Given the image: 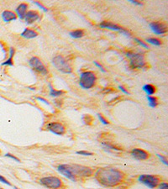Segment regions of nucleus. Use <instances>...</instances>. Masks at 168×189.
Returning <instances> with one entry per match:
<instances>
[{
	"label": "nucleus",
	"instance_id": "1",
	"mask_svg": "<svg viewBox=\"0 0 168 189\" xmlns=\"http://www.w3.org/2000/svg\"><path fill=\"white\" fill-rule=\"evenodd\" d=\"M124 174L115 168H99L95 173V178L105 187H115L123 180Z\"/></svg>",
	"mask_w": 168,
	"mask_h": 189
},
{
	"label": "nucleus",
	"instance_id": "2",
	"mask_svg": "<svg viewBox=\"0 0 168 189\" xmlns=\"http://www.w3.org/2000/svg\"><path fill=\"white\" fill-rule=\"evenodd\" d=\"M97 78L93 72H83L80 75L79 84L84 89H89L95 85Z\"/></svg>",
	"mask_w": 168,
	"mask_h": 189
},
{
	"label": "nucleus",
	"instance_id": "3",
	"mask_svg": "<svg viewBox=\"0 0 168 189\" xmlns=\"http://www.w3.org/2000/svg\"><path fill=\"white\" fill-rule=\"evenodd\" d=\"M52 64L58 71L62 72L63 73L69 74V73H72V69L69 65V63L61 55H58L53 58Z\"/></svg>",
	"mask_w": 168,
	"mask_h": 189
},
{
	"label": "nucleus",
	"instance_id": "4",
	"mask_svg": "<svg viewBox=\"0 0 168 189\" xmlns=\"http://www.w3.org/2000/svg\"><path fill=\"white\" fill-rule=\"evenodd\" d=\"M40 183L50 189H58L62 187V182L60 178L57 177H45L41 178Z\"/></svg>",
	"mask_w": 168,
	"mask_h": 189
},
{
	"label": "nucleus",
	"instance_id": "5",
	"mask_svg": "<svg viewBox=\"0 0 168 189\" xmlns=\"http://www.w3.org/2000/svg\"><path fill=\"white\" fill-rule=\"evenodd\" d=\"M126 56L130 59V66L132 68H141L145 65V60L142 55L127 52Z\"/></svg>",
	"mask_w": 168,
	"mask_h": 189
},
{
	"label": "nucleus",
	"instance_id": "6",
	"mask_svg": "<svg viewBox=\"0 0 168 189\" xmlns=\"http://www.w3.org/2000/svg\"><path fill=\"white\" fill-rule=\"evenodd\" d=\"M138 180L151 188H154L159 184V178L154 175H140Z\"/></svg>",
	"mask_w": 168,
	"mask_h": 189
},
{
	"label": "nucleus",
	"instance_id": "7",
	"mask_svg": "<svg viewBox=\"0 0 168 189\" xmlns=\"http://www.w3.org/2000/svg\"><path fill=\"white\" fill-rule=\"evenodd\" d=\"M29 66H31L33 69L36 70L37 72H39L42 75H46L48 73V71L45 68V66H44V64L41 62V61L36 56L30 58L29 62Z\"/></svg>",
	"mask_w": 168,
	"mask_h": 189
},
{
	"label": "nucleus",
	"instance_id": "8",
	"mask_svg": "<svg viewBox=\"0 0 168 189\" xmlns=\"http://www.w3.org/2000/svg\"><path fill=\"white\" fill-rule=\"evenodd\" d=\"M57 171L61 174H62L63 176H65L68 179H70V180H72V181H77V178H76L75 174L73 173V171H72V168L71 165H60L57 167Z\"/></svg>",
	"mask_w": 168,
	"mask_h": 189
},
{
	"label": "nucleus",
	"instance_id": "9",
	"mask_svg": "<svg viewBox=\"0 0 168 189\" xmlns=\"http://www.w3.org/2000/svg\"><path fill=\"white\" fill-rule=\"evenodd\" d=\"M73 173L76 177L78 176H82V177H89L93 174V171L89 167H86L83 166H79V165H71Z\"/></svg>",
	"mask_w": 168,
	"mask_h": 189
},
{
	"label": "nucleus",
	"instance_id": "10",
	"mask_svg": "<svg viewBox=\"0 0 168 189\" xmlns=\"http://www.w3.org/2000/svg\"><path fill=\"white\" fill-rule=\"evenodd\" d=\"M99 26L102 28V29H112V30H117V31H119L121 32L124 35H125L126 36H130V33L127 31L126 29H124L122 27H120L119 25H115L112 22H109V21H102V23L99 25Z\"/></svg>",
	"mask_w": 168,
	"mask_h": 189
},
{
	"label": "nucleus",
	"instance_id": "11",
	"mask_svg": "<svg viewBox=\"0 0 168 189\" xmlns=\"http://www.w3.org/2000/svg\"><path fill=\"white\" fill-rule=\"evenodd\" d=\"M46 129L51 133L57 135V136H62L65 134V128L62 123H58V122H51V123H48L46 126Z\"/></svg>",
	"mask_w": 168,
	"mask_h": 189
},
{
	"label": "nucleus",
	"instance_id": "12",
	"mask_svg": "<svg viewBox=\"0 0 168 189\" xmlns=\"http://www.w3.org/2000/svg\"><path fill=\"white\" fill-rule=\"evenodd\" d=\"M150 27L156 35H164L167 32V26L160 22H152L150 24Z\"/></svg>",
	"mask_w": 168,
	"mask_h": 189
},
{
	"label": "nucleus",
	"instance_id": "13",
	"mask_svg": "<svg viewBox=\"0 0 168 189\" xmlns=\"http://www.w3.org/2000/svg\"><path fill=\"white\" fill-rule=\"evenodd\" d=\"M131 155L137 160H146L149 157V154L147 152L138 148L133 149L131 151Z\"/></svg>",
	"mask_w": 168,
	"mask_h": 189
},
{
	"label": "nucleus",
	"instance_id": "14",
	"mask_svg": "<svg viewBox=\"0 0 168 189\" xmlns=\"http://www.w3.org/2000/svg\"><path fill=\"white\" fill-rule=\"evenodd\" d=\"M39 19H40V14L36 11H34V10H30L29 12L26 13L25 17V22L29 25L33 24L35 21H36Z\"/></svg>",
	"mask_w": 168,
	"mask_h": 189
},
{
	"label": "nucleus",
	"instance_id": "15",
	"mask_svg": "<svg viewBox=\"0 0 168 189\" xmlns=\"http://www.w3.org/2000/svg\"><path fill=\"white\" fill-rule=\"evenodd\" d=\"M27 8H28V5L25 3L20 4L18 6V8H16V13L20 19H21V20L25 19V14L27 13Z\"/></svg>",
	"mask_w": 168,
	"mask_h": 189
},
{
	"label": "nucleus",
	"instance_id": "16",
	"mask_svg": "<svg viewBox=\"0 0 168 189\" xmlns=\"http://www.w3.org/2000/svg\"><path fill=\"white\" fill-rule=\"evenodd\" d=\"M2 18L4 22H10V21L15 20L17 19L16 14L10 10H5L2 13Z\"/></svg>",
	"mask_w": 168,
	"mask_h": 189
},
{
	"label": "nucleus",
	"instance_id": "17",
	"mask_svg": "<svg viewBox=\"0 0 168 189\" xmlns=\"http://www.w3.org/2000/svg\"><path fill=\"white\" fill-rule=\"evenodd\" d=\"M22 37L25 38V39H33V38H35L38 35V34L34 31L32 29H25L20 35Z\"/></svg>",
	"mask_w": 168,
	"mask_h": 189
},
{
	"label": "nucleus",
	"instance_id": "18",
	"mask_svg": "<svg viewBox=\"0 0 168 189\" xmlns=\"http://www.w3.org/2000/svg\"><path fill=\"white\" fill-rule=\"evenodd\" d=\"M14 53H15V50L14 49L13 47H10V50H9V57L5 62H3L2 65L3 66H13V65H14V63H13V56H14Z\"/></svg>",
	"mask_w": 168,
	"mask_h": 189
},
{
	"label": "nucleus",
	"instance_id": "19",
	"mask_svg": "<svg viewBox=\"0 0 168 189\" xmlns=\"http://www.w3.org/2000/svg\"><path fill=\"white\" fill-rule=\"evenodd\" d=\"M143 90L146 93L148 96H150V95H153L156 93V87L151 84H146L143 87Z\"/></svg>",
	"mask_w": 168,
	"mask_h": 189
},
{
	"label": "nucleus",
	"instance_id": "20",
	"mask_svg": "<svg viewBox=\"0 0 168 189\" xmlns=\"http://www.w3.org/2000/svg\"><path fill=\"white\" fill-rule=\"evenodd\" d=\"M49 87H50V95L52 96V97H59V96H62V94L65 93L64 91H59V90H56L54 89L53 87H51V85L49 83Z\"/></svg>",
	"mask_w": 168,
	"mask_h": 189
},
{
	"label": "nucleus",
	"instance_id": "21",
	"mask_svg": "<svg viewBox=\"0 0 168 189\" xmlns=\"http://www.w3.org/2000/svg\"><path fill=\"white\" fill-rule=\"evenodd\" d=\"M70 35L72 38L78 39V38H81L84 35V32L82 30H81V29H77V30H74V31L70 32Z\"/></svg>",
	"mask_w": 168,
	"mask_h": 189
},
{
	"label": "nucleus",
	"instance_id": "22",
	"mask_svg": "<svg viewBox=\"0 0 168 189\" xmlns=\"http://www.w3.org/2000/svg\"><path fill=\"white\" fill-rule=\"evenodd\" d=\"M147 99L149 101V105L152 108H155L157 106V99L155 97L151 96H147Z\"/></svg>",
	"mask_w": 168,
	"mask_h": 189
},
{
	"label": "nucleus",
	"instance_id": "23",
	"mask_svg": "<svg viewBox=\"0 0 168 189\" xmlns=\"http://www.w3.org/2000/svg\"><path fill=\"white\" fill-rule=\"evenodd\" d=\"M148 43H150V44H151L153 45H157V46H159V45H161V41L160 40H158V39H156V38H149L146 40Z\"/></svg>",
	"mask_w": 168,
	"mask_h": 189
},
{
	"label": "nucleus",
	"instance_id": "24",
	"mask_svg": "<svg viewBox=\"0 0 168 189\" xmlns=\"http://www.w3.org/2000/svg\"><path fill=\"white\" fill-rule=\"evenodd\" d=\"M134 40H135V41H137L139 45H141V46H143L144 48H145V49H148V48H149V46H148V45H146L145 42H143V41H141V40H139V39H138V38H134Z\"/></svg>",
	"mask_w": 168,
	"mask_h": 189
},
{
	"label": "nucleus",
	"instance_id": "25",
	"mask_svg": "<svg viewBox=\"0 0 168 189\" xmlns=\"http://www.w3.org/2000/svg\"><path fill=\"white\" fill-rule=\"evenodd\" d=\"M77 154H78V155H81V156H93V153H91V152H88V151H77Z\"/></svg>",
	"mask_w": 168,
	"mask_h": 189
},
{
	"label": "nucleus",
	"instance_id": "26",
	"mask_svg": "<svg viewBox=\"0 0 168 189\" xmlns=\"http://www.w3.org/2000/svg\"><path fill=\"white\" fill-rule=\"evenodd\" d=\"M98 117H99V120H100V121H101V122H102L103 124H108V123H108V121L107 119H105L104 118H103V116H102V114H98Z\"/></svg>",
	"mask_w": 168,
	"mask_h": 189
},
{
	"label": "nucleus",
	"instance_id": "27",
	"mask_svg": "<svg viewBox=\"0 0 168 189\" xmlns=\"http://www.w3.org/2000/svg\"><path fill=\"white\" fill-rule=\"evenodd\" d=\"M5 156L9 157V158H11V159H13V160H16L17 162H20V159H19V158H17L16 156H14V155H12V154H10V153H7V154L5 155Z\"/></svg>",
	"mask_w": 168,
	"mask_h": 189
},
{
	"label": "nucleus",
	"instance_id": "28",
	"mask_svg": "<svg viewBox=\"0 0 168 189\" xmlns=\"http://www.w3.org/2000/svg\"><path fill=\"white\" fill-rule=\"evenodd\" d=\"M0 182H3L4 184H7V185L8 186H11V183H10L6 178H4L3 176H1V175H0Z\"/></svg>",
	"mask_w": 168,
	"mask_h": 189
},
{
	"label": "nucleus",
	"instance_id": "29",
	"mask_svg": "<svg viewBox=\"0 0 168 189\" xmlns=\"http://www.w3.org/2000/svg\"><path fill=\"white\" fill-rule=\"evenodd\" d=\"M102 144L106 146L107 148H109V149H111V150H116V151H121V149L117 148L116 146H114V145H112L106 144V143H102Z\"/></svg>",
	"mask_w": 168,
	"mask_h": 189
},
{
	"label": "nucleus",
	"instance_id": "30",
	"mask_svg": "<svg viewBox=\"0 0 168 189\" xmlns=\"http://www.w3.org/2000/svg\"><path fill=\"white\" fill-rule=\"evenodd\" d=\"M33 3L35 4H36L37 6H39V7H40V8H41V9H42V10H44L45 12H47V11H48V9L45 8V7H44V6H43V5H42V4H41V3H39V2H35H35H33Z\"/></svg>",
	"mask_w": 168,
	"mask_h": 189
},
{
	"label": "nucleus",
	"instance_id": "31",
	"mask_svg": "<svg viewBox=\"0 0 168 189\" xmlns=\"http://www.w3.org/2000/svg\"><path fill=\"white\" fill-rule=\"evenodd\" d=\"M93 64H94L95 66H98V67H99V69H100V70L102 71V72H106V71L104 70V68H103V67H102V65H100V64H99V63H98V62H93Z\"/></svg>",
	"mask_w": 168,
	"mask_h": 189
},
{
	"label": "nucleus",
	"instance_id": "32",
	"mask_svg": "<svg viewBox=\"0 0 168 189\" xmlns=\"http://www.w3.org/2000/svg\"><path fill=\"white\" fill-rule=\"evenodd\" d=\"M157 156H158V157L160 158V160H161V161H162L165 165H166V166H167L168 163H167V160H166V157H164L163 156H160V155H157Z\"/></svg>",
	"mask_w": 168,
	"mask_h": 189
},
{
	"label": "nucleus",
	"instance_id": "33",
	"mask_svg": "<svg viewBox=\"0 0 168 189\" xmlns=\"http://www.w3.org/2000/svg\"><path fill=\"white\" fill-rule=\"evenodd\" d=\"M159 189H168V185L166 182H162L159 185Z\"/></svg>",
	"mask_w": 168,
	"mask_h": 189
},
{
	"label": "nucleus",
	"instance_id": "34",
	"mask_svg": "<svg viewBox=\"0 0 168 189\" xmlns=\"http://www.w3.org/2000/svg\"><path fill=\"white\" fill-rule=\"evenodd\" d=\"M130 1L131 2L132 4H136V5H139V6H142V5H143V4H142V3L138 2V1H136V0H130Z\"/></svg>",
	"mask_w": 168,
	"mask_h": 189
},
{
	"label": "nucleus",
	"instance_id": "35",
	"mask_svg": "<svg viewBox=\"0 0 168 189\" xmlns=\"http://www.w3.org/2000/svg\"><path fill=\"white\" fill-rule=\"evenodd\" d=\"M119 89L122 91L124 93H125V94H129V92L125 90V89H124V87L123 86H119Z\"/></svg>",
	"mask_w": 168,
	"mask_h": 189
},
{
	"label": "nucleus",
	"instance_id": "36",
	"mask_svg": "<svg viewBox=\"0 0 168 189\" xmlns=\"http://www.w3.org/2000/svg\"><path fill=\"white\" fill-rule=\"evenodd\" d=\"M37 99H38V100H40V101H42L43 103H45V104H47V105H50V103H48L45 99H43V98H37Z\"/></svg>",
	"mask_w": 168,
	"mask_h": 189
},
{
	"label": "nucleus",
	"instance_id": "37",
	"mask_svg": "<svg viewBox=\"0 0 168 189\" xmlns=\"http://www.w3.org/2000/svg\"><path fill=\"white\" fill-rule=\"evenodd\" d=\"M14 189H17V188H16V187H14Z\"/></svg>",
	"mask_w": 168,
	"mask_h": 189
},
{
	"label": "nucleus",
	"instance_id": "38",
	"mask_svg": "<svg viewBox=\"0 0 168 189\" xmlns=\"http://www.w3.org/2000/svg\"><path fill=\"white\" fill-rule=\"evenodd\" d=\"M0 189H2V188H0Z\"/></svg>",
	"mask_w": 168,
	"mask_h": 189
}]
</instances>
